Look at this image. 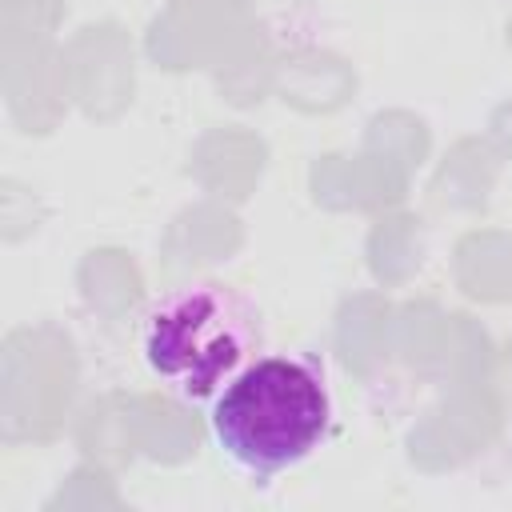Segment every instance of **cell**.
Segmentation results:
<instances>
[{
  "label": "cell",
  "instance_id": "cell-2",
  "mask_svg": "<svg viewBox=\"0 0 512 512\" xmlns=\"http://www.w3.org/2000/svg\"><path fill=\"white\" fill-rule=\"evenodd\" d=\"M264 344L256 308L228 284H184L144 320V364L184 400L212 404Z\"/></svg>",
  "mask_w": 512,
  "mask_h": 512
},
{
  "label": "cell",
  "instance_id": "cell-1",
  "mask_svg": "<svg viewBox=\"0 0 512 512\" xmlns=\"http://www.w3.org/2000/svg\"><path fill=\"white\" fill-rule=\"evenodd\" d=\"M332 428V392L312 356H256L208 408L216 448L256 484L304 464Z\"/></svg>",
  "mask_w": 512,
  "mask_h": 512
}]
</instances>
